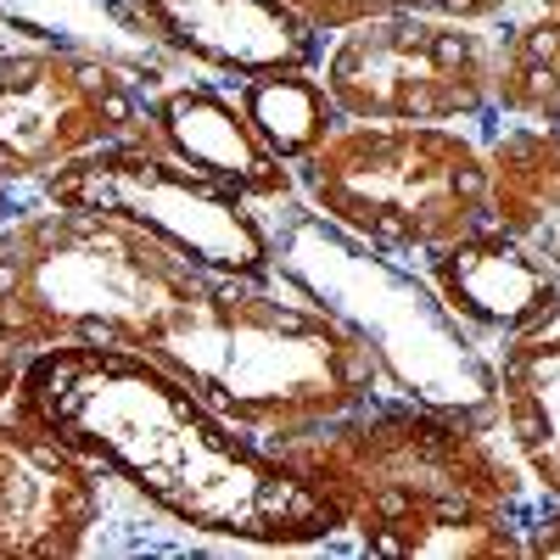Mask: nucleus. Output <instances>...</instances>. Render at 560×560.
Wrapping results in <instances>:
<instances>
[{"instance_id":"1","label":"nucleus","mask_w":560,"mask_h":560,"mask_svg":"<svg viewBox=\"0 0 560 560\" xmlns=\"http://www.w3.org/2000/svg\"><path fill=\"white\" fill-rule=\"evenodd\" d=\"M18 409L84 448L113 482L185 533L303 549L348 533L337 504L224 420L174 370L124 348H45L23 359Z\"/></svg>"},{"instance_id":"2","label":"nucleus","mask_w":560,"mask_h":560,"mask_svg":"<svg viewBox=\"0 0 560 560\" xmlns=\"http://www.w3.org/2000/svg\"><path fill=\"white\" fill-rule=\"evenodd\" d=\"M292 471L337 504L370 555L516 560L527 516L544 504L499 427L376 393L319 427L275 443Z\"/></svg>"},{"instance_id":"3","label":"nucleus","mask_w":560,"mask_h":560,"mask_svg":"<svg viewBox=\"0 0 560 560\" xmlns=\"http://www.w3.org/2000/svg\"><path fill=\"white\" fill-rule=\"evenodd\" d=\"M147 359L269 448L387 393L376 353L280 275L202 269L147 342Z\"/></svg>"},{"instance_id":"4","label":"nucleus","mask_w":560,"mask_h":560,"mask_svg":"<svg viewBox=\"0 0 560 560\" xmlns=\"http://www.w3.org/2000/svg\"><path fill=\"white\" fill-rule=\"evenodd\" d=\"M258 213L269 230V269L303 298H314L325 314H337L376 353L387 393L499 427L493 353L438 298L427 269L370 247L337 219H325L303 191L258 202Z\"/></svg>"},{"instance_id":"5","label":"nucleus","mask_w":560,"mask_h":560,"mask_svg":"<svg viewBox=\"0 0 560 560\" xmlns=\"http://www.w3.org/2000/svg\"><path fill=\"white\" fill-rule=\"evenodd\" d=\"M197 264L113 213L23 191L0 224V342L147 353L168 308L197 287Z\"/></svg>"},{"instance_id":"6","label":"nucleus","mask_w":560,"mask_h":560,"mask_svg":"<svg viewBox=\"0 0 560 560\" xmlns=\"http://www.w3.org/2000/svg\"><path fill=\"white\" fill-rule=\"evenodd\" d=\"M292 174L325 219L409 264L493 224L488 140L465 124L342 118Z\"/></svg>"},{"instance_id":"7","label":"nucleus","mask_w":560,"mask_h":560,"mask_svg":"<svg viewBox=\"0 0 560 560\" xmlns=\"http://www.w3.org/2000/svg\"><path fill=\"white\" fill-rule=\"evenodd\" d=\"M34 197L113 213L208 275H275L258 202L191 168L152 129L129 140H107V147L62 163L57 174H45L34 185Z\"/></svg>"},{"instance_id":"8","label":"nucleus","mask_w":560,"mask_h":560,"mask_svg":"<svg viewBox=\"0 0 560 560\" xmlns=\"http://www.w3.org/2000/svg\"><path fill=\"white\" fill-rule=\"evenodd\" d=\"M499 23L370 18L325 34L319 84L353 124H499Z\"/></svg>"},{"instance_id":"9","label":"nucleus","mask_w":560,"mask_h":560,"mask_svg":"<svg viewBox=\"0 0 560 560\" xmlns=\"http://www.w3.org/2000/svg\"><path fill=\"white\" fill-rule=\"evenodd\" d=\"M152 90L124 68L79 51L12 39L0 51V179L12 191H34L62 163L147 135Z\"/></svg>"},{"instance_id":"10","label":"nucleus","mask_w":560,"mask_h":560,"mask_svg":"<svg viewBox=\"0 0 560 560\" xmlns=\"http://www.w3.org/2000/svg\"><path fill=\"white\" fill-rule=\"evenodd\" d=\"M107 471L45 420L0 409V560H73L107 516Z\"/></svg>"},{"instance_id":"11","label":"nucleus","mask_w":560,"mask_h":560,"mask_svg":"<svg viewBox=\"0 0 560 560\" xmlns=\"http://www.w3.org/2000/svg\"><path fill=\"white\" fill-rule=\"evenodd\" d=\"M168 51L208 79L242 84L269 68H319L325 34L292 0H129Z\"/></svg>"},{"instance_id":"12","label":"nucleus","mask_w":560,"mask_h":560,"mask_svg":"<svg viewBox=\"0 0 560 560\" xmlns=\"http://www.w3.org/2000/svg\"><path fill=\"white\" fill-rule=\"evenodd\" d=\"M147 118L168 152H179L191 168L213 174L230 191H242L247 202H275V197L298 191L292 163L269 152V140L253 129L230 79L185 73V79L152 90Z\"/></svg>"},{"instance_id":"13","label":"nucleus","mask_w":560,"mask_h":560,"mask_svg":"<svg viewBox=\"0 0 560 560\" xmlns=\"http://www.w3.org/2000/svg\"><path fill=\"white\" fill-rule=\"evenodd\" d=\"M420 269L488 353L538 325L549 308H560V275L522 236H510L499 219L420 258Z\"/></svg>"},{"instance_id":"14","label":"nucleus","mask_w":560,"mask_h":560,"mask_svg":"<svg viewBox=\"0 0 560 560\" xmlns=\"http://www.w3.org/2000/svg\"><path fill=\"white\" fill-rule=\"evenodd\" d=\"M0 28L28 45H51V51L102 57L147 90L197 73L147 28V18L129 0H0Z\"/></svg>"},{"instance_id":"15","label":"nucleus","mask_w":560,"mask_h":560,"mask_svg":"<svg viewBox=\"0 0 560 560\" xmlns=\"http://www.w3.org/2000/svg\"><path fill=\"white\" fill-rule=\"evenodd\" d=\"M499 427L544 499H560V308L493 348Z\"/></svg>"},{"instance_id":"16","label":"nucleus","mask_w":560,"mask_h":560,"mask_svg":"<svg viewBox=\"0 0 560 560\" xmlns=\"http://www.w3.org/2000/svg\"><path fill=\"white\" fill-rule=\"evenodd\" d=\"M493 219L560 275V135L499 118L488 135Z\"/></svg>"},{"instance_id":"17","label":"nucleus","mask_w":560,"mask_h":560,"mask_svg":"<svg viewBox=\"0 0 560 560\" xmlns=\"http://www.w3.org/2000/svg\"><path fill=\"white\" fill-rule=\"evenodd\" d=\"M493 107L510 124H533L560 135V12L522 7L499 23Z\"/></svg>"},{"instance_id":"18","label":"nucleus","mask_w":560,"mask_h":560,"mask_svg":"<svg viewBox=\"0 0 560 560\" xmlns=\"http://www.w3.org/2000/svg\"><path fill=\"white\" fill-rule=\"evenodd\" d=\"M236 96L253 118V129L269 140L275 158L287 163H303L325 135L342 124L337 102L325 96L319 84V68H269V73H253L236 84Z\"/></svg>"},{"instance_id":"19","label":"nucleus","mask_w":560,"mask_h":560,"mask_svg":"<svg viewBox=\"0 0 560 560\" xmlns=\"http://www.w3.org/2000/svg\"><path fill=\"white\" fill-rule=\"evenodd\" d=\"M292 7L319 28L337 34L370 18H459V23H504L533 0H292Z\"/></svg>"},{"instance_id":"20","label":"nucleus","mask_w":560,"mask_h":560,"mask_svg":"<svg viewBox=\"0 0 560 560\" xmlns=\"http://www.w3.org/2000/svg\"><path fill=\"white\" fill-rule=\"evenodd\" d=\"M527 555L533 560H560V499H544L527 516Z\"/></svg>"},{"instance_id":"21","label":"nucleus","mask_w":560,"mask_h":560,"mask_svg":"<svg viewBox=\"0 0 560 560\" xmlns=\"http://www.w3.org/2000/svg\"><path fill=\"white\" fill-rule=\"evenodd\" d=\"M18 376H23V353H18L12 342H0V409L12 404V393H18Z\"/></svg>"},{"instance_id":"22","label":"nucleus","mask_w":560,"mask_h":560,"mask_svg":"<svg viewBox=\"0 0 560 560\" xmlns=\"http://www.w3.org/2000/svg\"><path fill=\"white\" fill-rule=\"evenodd\" d=\"M18 202H23V191H12V185H7V179H0V224H7V219H12V208H18Z\"/></svg>"},{"instance_id":"23","label":"nucleus","mask_w":560,"mask_h":560,"mask_svg":"<svg viewBox=\"0 0 560 560\" xmlns=\"http://www.w3.org/2000/svg\"><path fill=\"white\" fill-rule=\"evenodd\" d=\"M533 7H544V12H560V0H533Z\"/></svg>"},{"instance_id":"24","label":"nucleus","mask_w":560,"mask_h":560,"mask_svg":"<svg viewBox=\"0 0 560 560\" xmlns=\"http://www.w3.org/2000/svg\"><path fill=\"white\" fill-rule=\"evenodd\" d=\"M7 45H12V34H7V28H0V51H7Z\"/></svg>"}]
</instances>
